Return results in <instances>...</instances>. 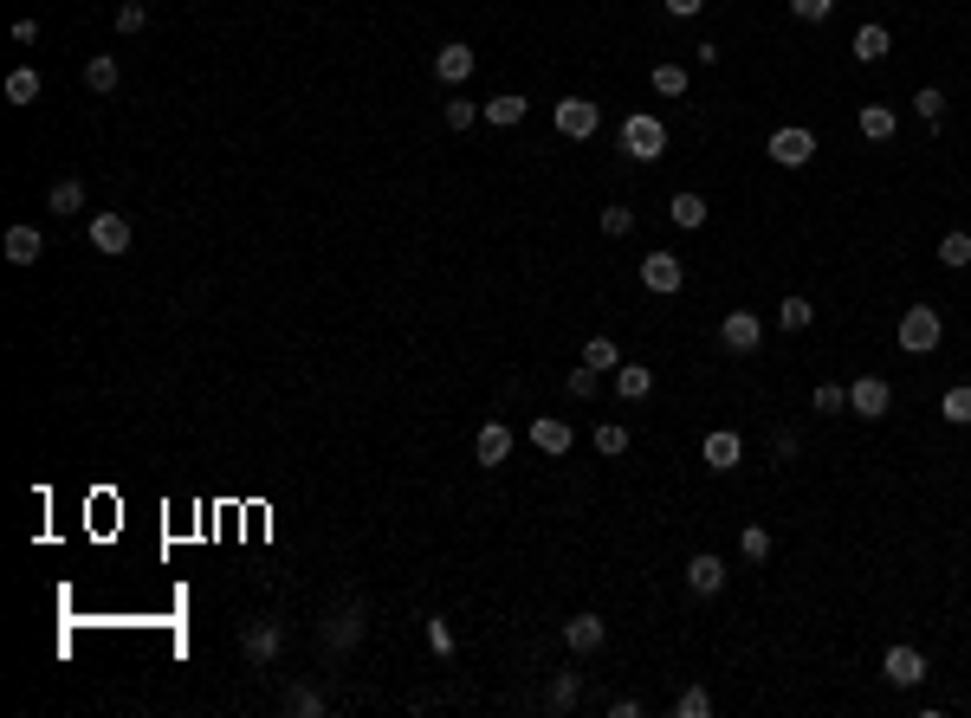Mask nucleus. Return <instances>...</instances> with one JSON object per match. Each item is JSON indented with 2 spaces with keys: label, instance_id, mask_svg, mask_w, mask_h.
Wrapping results in <instances>:
<instances>
[{
  "label": "nucleus",
  "instance_id": "f257e3e1",
  "mask_svg": "<svg viewBox=\"0 0 971 718\" xmlns=\"http://www.w3.org/2000/svg\"><path fill=\"white\" fill-rule=\"evenodd\" d=\"M622 156H628V162L667 156V130H661V117H654V110H635V117H622Z\"/></svg>",
  "mask_w": 971,
  "mask_h": 718
},
{
  "label": "nucleus",
  "instance_id": "f03ea898",
  "mask_svg": "<svg viewBox=\"0 0 971 718\" xmlns=\"http://www.w3.org/2000/svg\"><path fill=\"white\" fill-rule=\"evenodd\" d=\"M900 350L907 356H933L939 350V337H946V324H939V311L933 305H913V311H900Z\"/></svg>",
  "mask_w": 971,
  "mask_h": 718
},
{
  "label": "nucleus",
  "instance_id": "7ed1b4c3",
  "mask_svg": "<svg viewBox=\"0 0 971 718\" xmlns=\"http://www.w3.org/2000/svg\"><path fill=\"white\" fill-rule=\"evenodd\" d=\"M279 647H285V628H279L272 615L246 621V634H240V654H246V667H272V660H279Z\"/></svg>",
  "mask_w": 971,
  "mask_h": 718
},
{
  "label": "nucleus",
  "instance_id": "20e7f679",
  "mask_svg": "<svg viewBox=\"0 0 971 718\" xmlns=\"http://www.w3.org/2000/svg\"><path fill=\"white\" fill-rule=\"evenodd\" d=\"M764 156H771L777 169H803V162L816 156V130H803V123H790V130H777L771 143H764Z\"/></svg>",
  "mask_w": 971,
  "mask_h": 718
},
{
  "label": "nucleus",
  "instance_id": "39448f33",
  "mask_svg": "<svg viewBox=\"0 0 971 718\" xmlns=\"http://www.w3.org/2000/svg\"><path fill=\"white\" fill-rule=\"evenodd\" d=\"M363 628H369V621H363V602H350V609H337V615H331V621L318 628L324 654H344V647H357V641H363Z\"/></svg>",
  "mask_w": 971,
  "mask_h": 718
},
{
  "label": "nucleus",
  "instance_id": "423d86ee",
  "mask_svg": "<svg viewBox=\"0 0 971 718\" xmlns=\"http://www.w3.org/2000/svg\"><path fill=\"white\" fill-rule=\"evenodd\" d=\"M596 123H603V110H596L590 98H564V104H557V136H570V143H590Z\"/></svg>",
  "mask_w": 971,
  "mask_h": 718
},
{
  "label": "nucleus",
  "instance_id": "0eeeda50",
  "mask_svg": "<svg viewBox=\"0 0 971 718\" xmlns=\"http://www.w3.org/2000/svg\"><path fill=\"white\" fill-rule=\"evenodd\" d=\"M719 343H726L732 356H751L764 343V324H758V311H726V324H719Z\"/></svg>",
  "mask_w": 971,
  "mask_h": 718
},
{
  "label": "nucleus",
  "instance_id": "6e6552de",
  "mask_svg": "<svg viewBox=\"0 0 971 718\" xmlns=\"http://www.w3.org/2000/svg\"><path fill=\"white\" fill-rule=\"evenodd\" d=\"M887 408H894V389H887L881 376H861V382H849V414H861V421H881Z\"/></svg>",
  "mask_w": 971,
  "mask_h": 718
},
{
  "label": "nucleus",
  "instance_id": "1a4fd4ad",
  "mask_svg": "<svg viewBox=\"0 0 971 718\" xmlns=\"http://www.w3.org/2000/svg\"><path fill=\"white\" fill-rule=\"evenodd\" d=\"M641 285H648V292H680V285H687V266H680L674 253H648L641 259Z\"/></svg>",
  "mask_w": 971,
  "mask_h": 718
},
{
  "label": "nucleus",
  "instance_id": "9d476101",
  "mask_svg": "<svg viewBox=\"0 0 971 718\" xmlns=\"http://www.w3.org/2000/svg\"><path fill=\"white\" fill-rule=\"evenodd\" d=\"M700 460H706V466H713V473H732V466H738V460H745V440H738V434H732V427H713V434H706V440H700Z\"/></svg>",
  "mask_w": 971,
  "mask_h": 718
},
{
  "label": "nucleus",
  "instance_id": "9b49d317",
  "mask_svg": "<svg viewBox=\"0 0 971 718\" xmlns=\"http://www.w3.org/2000/svg\"><path fill=\"white\" fill-rule=\"evenodd\" d=\"M91 246H98L104 259H123L130 253V220L123 214H91Z\"/></svg>",
  "mask_w": 971,
  "mask_h": 718
},
{
  "label": "nucleus",
  "instance_id": "f8f14e48",
  "mask_svg": "<svg viewBox=\"0 0 971 718\" xmlns=\"http://www.w3.org/2000/svg\"><path fill=\"white\" fill-rule=\"evenodd\" d=\"M881 673H887V686H920L926 680V654L920 647H887Z\"/></svg>",
  "mask_w": 971,
  "mask_h": 718
},
{
  "label": "nucleus",
  "instance_id": "ddd939ff",
  "mask_svg": "<svg viewBox=\"0 0 971 718\" xmlns=\"http://www.w3.org/2000/svg\"><path fill=\"white\" fill-rule=\"evenodd\" d=\"M603 641H609V621L603 615H570L564 621V647H570V654H596Z\"/></svg>",
  "mask_w": 971,
  "mask_h": 718
},
{
  "label": "nucleus",
  "instance_id": "4468645a",
  "mask_svg": "<svg viewBox=\"0 0 971 718\" xmlns=\"http://www.w3.org/2000/svg\"><path fill=\"white\" fill-rule=\"evenodd\" d=\"M0 253H7V266H39V259H46V240H39V227H7Z\"/></svg>",
  "mask_w": 971,
  "mask_h": 718
},
{
  "label": "nucleus",
  "instance_id": "2eb2a0df",
  "mask_svg": "<svg viewBox=\"0 0 971 718\" xmlns=\"http://www.w3.org/2000/svg\"><path fill=\"white\" fill-rule=\"evenodd\" d=\"M434 78L460 91L473 78V46H460V39H454V46H441V52H434Z\"/></svg>",
  "mask_w": 971,
  "mask_h": 718
},
{
  "label": "nucleus",
  "instance_id": "dca6fc26",
  "mask_svg": "<svg viewBox=\"0 0 971 718\" xmlns=\"http://www.w3.org/2000/svg\"><path fill=\"white\" fill-rule=\"evenodd\" d=\"M687 589L693 596H719V589H726V563H719L713 550H700V557L687 563Z\"/></svg>",
  "mask_w": 971,
  "mask_h": 718
},
{
  "label": "nucleus",
  "instance_id": "f3484780",
  "mask_svg": "<svg viewBox=\"0 0 971 718\" xmlns=\"http://www.w3.org/2000/svg\"><path fill=\"white\" fill-rule=\"evenodd\" d=\"M531 447H538V453H557V460H564V453L577 447V434H570V421H551V414H538V421H531Z\"/></svg>",
  "mask_w": 971,
  "mask_h": 718
},
{
  "label": "nucleus",
  "instance_id": "a211bd4d",
  "mask_svg": "<svg viewBox=\"0 0 971 718\" xmlns=\"http://www.w3.org/2000/svg\"><path fill=\"white\" fill-rule=\"evenodd\" d=\"M473 453H480V466H505V460H512V427H505V421H486L480 440H473Z\"/></svg>",
  "mask_w": 971,
  "mask_h": 718
},
{
  "label": "nucleus",
  "instance_id": "6ab92c4d",
  "mask_svg": "<svg viewBox=\"0 0 971 718\" xmlns=\"http://www.w3.org/2000/svg\"><path fill=\"white\" fill-rule=\"evenodd\" d=\"M887 46H894V39H887V26H874V20H868V26H855V39H849V52H855L861 65H881V59H887Z\"/></svg>",
  "mask_w": 971,
  "mask_h": 718
},
{
  "label": "nucleus",
  "instance_id": "aec40b11",
  "mask_svg": "<svg viewBox=\"0 0 971 718\" xmlns=\"http://www.w3.org/2000/svg\"><path fill=\"white\" fill-rule=\"evenodd\" d=\"M525 110H531V104L518 98V91H499V98H486V104H480V117H486V123H499V130H512V123H525Z\"/></svg>",
  "mask_w": 971,
  "mask_h": 718
},
{
  "label": "nucleus",
  "instance_id": "412c9836",
  "mask_svg": "<svg viewBox=\"0 0 971 718\" xmlns=\"http://www.w3.org/2000/svg\"><path fill=\"white\" fill-rule=\"evenodd\" d=\"M667 214H674V227H706V195H693V188H680L674 201H667Z\"/></svg>",
  "mask_w": 971,
  "mask_h": 718
},
{
  "label": "nucleus",
  "instance_id": "4be33fe9",
  "mask_svg": "<svg viewBox=\"0 0 971 718\" xmlns=\"http://www.w3.org/2000/svg\"><path fill=\"white\" fill-rule=\"evenodd\" d=\"M577 699H583V680H577V673H557V680L544 686V706H551V712H577Z\"/></svg>",
  "mask_w": 971,
  "mask_h": 718
},
{
  "label": "nucleus",
  "instance_id": "5701e85b",
  "mask_svg": "<svg viewBox=\"0 0 971 718\" xmlns=\"http://www.w3.org/2000/svg\"><path fill=\"white\" fill-rule=\"evenodd\" d=\"M894 130H900V117L887 104H861V136H868V143H887Z\"/></svg>",
  "mask_w": 971,
  "mask_h": 718
},
{
  "label": "nucleus",
  "instance_id": "b1692460",
  "mask_svg": "<svg viewBox=\"0 0 971 718\" xmlns=\"http://www.w3.org/2000/svg\"><path fill=\"white\" fill-rule=\"evenodd\" d=\"M648 389H654V369H641V363H622V369H615V395H622V402H641Z\"/></svg>",
  "mask_w": 971,
  "mask_h": 718
},
{
  "label": "nucleus",
  "instance_id": "393cba45",
  "mask_svg": "<svg viewBox=\"0 0 971 718\" xmlns=\"http://www.w3.org/2000/svg\"><path fill=\"white\" fill-rule=\"evenodd\" d=\"M52 214H59V220H72V214H85V182H78V175H65V182L59 188H52Z\"/></svg>",
  "mask_w": 971,
  "mask_h": 718
},
{
  "label": "nucleus",
  "instance_id": "a878e982",
  "mask_svg": "<svg viewBox=\"0 0 971 718\" xmlns=\"http://www.w3.org/2000/svg\"><path fill=\"white\" fill-rule=\"evenodd\" d=\"M7 104H39V65H13L7 72Z\"/></svg>",
  "mask_w": 971,
  "mask_h": 718
},
{
  "label": "nucleus",
  "instance_id": "bb28decb",
  "mask_svg": "<svg viewBox=\"0 0 971 718\" xmlns=\"http://www.w3.org/2000/svg\"><path fill=\"white\" fill-rule=\"evenodd\" d=\"M583 363H590L596 376H615V369H622V350H615V337H590V343H583Z\"/></svg>",
  "mask_w": 971,
  "mask_h": 718
},
{
  "label": "nucleus",
  "instance_id": "cd10ccee",
  "mask_svg": "<svg viewBox=\"0 0 971 718\" xmlns=\"http://www.w3.org/2000/svg\"><path fill=\"white\" fill-rule=\"evenodd\" d=\"M117 59H111V52H91V65H85V85L91 91H98V98H104V91H117Z\"/></svg>",
  "mask_w": 971,
  "mask_h": 718
},
{
  "label": "nucleus",
  "instance_id": "c85d7f7f",
  "mask_svg": "<svg viewBox=\"0 0 971 718\" xmlns=\"http://www.w3.org/2000/svg\"><path fill=\"white\" fill-rule=\"evenodd\" d=\"M648 85L661 91V98H687V65H674V59H667V65H654V72H648Z\"/></svg>",
  "mask_w": 971,
  "mask_h": 718
},
{
  "label": "nucleus",
  "instance_id": "c756f323",
  "mask_svg": "<svg viewBox=\"0 0 971 718\" xmlns=\"http://www.w3.org/2000/svg\"><path fill=\"white\" fill-rule=\"evenodd\" d=\"M777 324H784V330H810V324H816V305H810L803 292H790L784 305H777Z\"/></svg>",
  "mask_w": 971,
  "mask_h": 718
},
{
  "label": "nucleus",
  "instance_id": "7c9ffc66",
  "mask_svg": "<svg viewBox=\"0 0 971 718\" xmlns=\"http://www.w3.org/2000/svg\"><path fill=\"white\" fill-rule=\"evenodd\" d=\"M939 266H952V272L971 266V233H946V240H939Z\"/></svg>",
  "mask_w": 971,
  "mask_h": 718
},
{
  "label": "nucleus",
  "instance_id": "2f4dec72",
  "mask_svg": "<svg viewBox=\"0 0 971 718\" xmlns=\"http://www.w3.org/2000/svg\"><path fill=\"white\" fill-rule=\"evenodd\" d=\"M939 414H946L952 427H971V382H959V389H946V402H939Z\"/></svg>",
  "mask_w": 971,
  "mask_h": 718
},
{
  "label": "nucleus",
  "instance_id": "473e14b6",
  "mask_svg": "<svg viewBox=\"0 0 971 718\" xmlns=\"http://www.w3.org/2000/svg\"><path fill=\"white\" fill-rule=\"evenodd\" d=\"M596 453H603V460H622V453H628V427L603 421V427H596Z\"/></svg>",
  "mask_w": 971,
  "mask_h": 718
},
{
  "label": "nucleus",
  "instance_id": "72a5a7b5",
  "mask_svg": "<svg viewBox=\"0 0 971 718\" xmlns=\"http://www.w3.org/2000/svg\"><path fill=\"white\" fill-rule=\"evenodd\" d=\"M285 712H292V718H318V712H324V693H311V686H292V693H285Z\"/></svg>",
  "mask_w": 971,
  "mask_h": 718
},
{
  "label": "nucleus",
  "instance_id": "f704fd0d",
  "mask_svg": "<svg viewBox=\"0 0 971 718\" xmlns=\"http://www.w3.org/2000/svg\"><path fill=\"white\" fill-rule=\"evenodd\" d=\"M596 227H603L609 240H622V233H635V207H603V214H596Z\"/></svg>",
  "mask_w": 971,
  "mask_h": 718
},
{
  "label": "nucleus",
  "instance_id": "c9c22d12",
  "mask_svg": "<svg viewBox=\"0 0 971 718\" xmlns=\"http://www.w3.org/2000/svg\"><path fill=\"white\" fill-rule=\"evenodd\" d=\"M674 712L680 718H706V712H713V693H706V686H687V693L674 699Z\"/></svg>",
  "mask_w": 971,
  "mask_h": 718
},
{
  "label": "nucleus",
  "instance_id": "e433bc0d",
  "mask_svg": "<svg viewBox=\"0 0 971 718\" xmlns=\"http://www.w3.org/2000/svg\"><path fill=\"white\" fill-rule=\"evenodd\" d=\"M738 550H745L751 563H764V557H771V531H764V524H745V537H738Z\"/></svg>",
  "mask_w": 971,
  "mask_h": 718
},
{
  "label": "nucleus",
  "instance_id": "4c0bfd02",
  "mask_svg": "<svg viewBox=\"0 0 971 718\" xmlns=\"http://www.w3.org/2000/svg\"><path fill=\"white\" fill-rule=\"evenodd\" d=\"M564 389H570V402H590V395H596V369H590V363H577V369L564 376Z\"/></svg>",
  "mask_w": 971,
  "mask_h": 718
},
{
  "label": "nucleus",
  "instance_id": "58836bf2",
  "mask_svg": "<svg viewBox=\"0 0 971 718\" xmlns=\"http://www.w3.org/2000/svg\"><path fill=\"white\" fill-rule=\"evenodd\" d=\"M849 408V389L842 382H816V414H842Z\"/></svg>",
  "mask_w": 971,
  "mask_h": 718
},
{
  "label": "nucleus",
  "instance_id": "ea45409f",
  "mask_svg": "<svg viewBox=\"0 0 971 718\" xmlns=\"http://www.w3.org/2000/svg\"><path fill=\"white\" fill-rule=\"evenodd\" d=\"M143 26H149V7H143V0H123V7H117V33H143Z\"/></svg>",
  "mask_w": 971,
  "mask_h": 718
},
{
  "label": "nucleus",
  "instance_id": "a19ab883",
  "mask_svg": "<svg viewBox=\"0 0 971 718\" xmlns=\"http://www.w3.org/2000/svg\"><path fill=\"white\" fill-rule=\"evenodd\" d=\"M913 110H920L926 123H939V110H946V91H939V85H920V98H913Z\"/></svg>",
  "mask_w": 971,
  "mask_h": 718
},
{
  "label": "nucleus",
  "instance_id": "79ce46f5",
  "mask_svg": "<svg viewBox=\"0 0 971 718\" xmlns=\"http://www.w3.org/2000/svg\"><path fill=\"white\" fill-rule=\"evenodd\" d=\"M473 117H480V104H467V98L454 91V104H447V130H467Z\"/></svg>",
  "mask_w": 971,
  "mask_h": 718
},
{
  "label": "nucleus",
  "instance_id": "37998d69",
  "mask_svg": "<svg viewBox=\"0 0 971 718\" xmlns=\"http://www.w3.org/2000/svg\"><path fill=\"white\" fill-rule=\"evenodd\" d=\"M428 647L434 654H454V628H447L441 615H428Z\"/></svg>",
  "mask_w": 971,
  "mask_h": 718
},
{
  "label": "nucleus",
  "instance_id": "c03bdc74",
  "mask_svg": "<svg viewBox=\"0 0 971 718\" xmlns=\"http://www.w3.org/2000/svg\"><path fill=\"white\" fill-rule=\"evenodd\" d=\"M790 13H797V20H829L836 0H790Z\"/></svg>",
  "mask_w": 971,
  "mask_h": 718
},
{
  "label": "nucleus",
  "instance_id": "a18cd8bd",
  "mask_svg": "<svg viewBox=\"0 0 971 718\" xmlns=\"http://www.w3.org/2000/svg\"><path fill=\"white\" fill-rule=\"evenodd\" d=\"M797 453H803V440H797V434H777V460L790 466V460H797Z\"/></svg>",
  "mask_w": 971,
  "mask_h": 718
},
{
  "label": "nucleus",
  "instance_id": "49530a36",
  "mask_svg": "<svg viewBox=\"0 0 971 718\" xmlns=\"http://www.w3.org/2000/svg\"><path fill=\"white\" fill-rule=\"evenodd\" d=\"M13 39H20V46H39V20H13Z\"/></svg>",
  "mask_w": 971,
  "mask_h": 718
},
{
  "label": "nucleus",
  "instance_id": "de8ad7c7",
  "mask_svg": "<svg viewBox=\"0 0 971 718\" xmlns=\"http://www.w3.org/2000/svg\"><path fill=\"white\" fill-rule=\"evenodd\" d=\"M700 7H706V0H667V13H674V20H693Z\"/></svg>",
  "mask_w": 971,
  "mask_h": 718
}]
</instances>
